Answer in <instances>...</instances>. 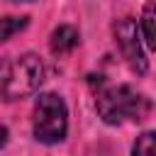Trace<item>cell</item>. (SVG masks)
<instances>
[{
  "instance_id": "1",
  "label": "cell",
  "mask_w": 156,
  "mask_h": 156,
  "mask_svg": "<svg viewBox=\"0 0 156 156\" xmlns=\"http://www.w3.org/2000/svg\"><path fill=\"white\" fill-rule=\"evenodd\" d=\"M44 83V63L37 54H22L2 71V98L17 100L32 95Z\"/></svg>"
},
{
  "instance_id": "2",
  "label": "cell",
  "mask_w": 156,
  "mask_h": 156,
  "mask_svg": "<svg viewBox=\"0 0 156 156\" xmlns=\"http://www.w3.org/2000/svg\"><path fill=\"white\" fill-rule=\"evenodd\" d=\"M98 112L107 124H119L124 119H144L149 112V102L144 95L132 90L129 85L107 88L98 95Z\"/></svg>"
},
{
  "instance_id": "3",
  "label": "cell",
  "mask_w": 156,
  "mask_h": 156,
  "mask_svg": "<svg viewBox=\"0 0 156 156\" xmlns=\"http://www.w3.org/2000/svg\"><path fill=\"white\" fill-rule=\"evenodd\" d=\"M66 127H68L66 102L54 93L39 95L34 105V136L44 144H56L66 136Z\"/></svg>"
},
{
  "instance_id": "4",
  "label": "cell",
  "mask_w": 156,
  "mask_h": 156,
  "mask_svg": "<svg viewBox=\"0 0 156 156\" xmlns=\"http://www.w3.org/2000/svg\"><path fill=\"white\" fill-rule=\"evenodd\" d=\"M115 39H117V46H119L124 61L129 63V68L136 73H144L146 71V56H144V49L139 41L136 22L132 17H124L115 24Z\"/></svg>"
},
{
  "instance_id": "5",
  "label": "cell",
  "mask_w": 156,
  "mask_h": 156,
  "mask_svg": "<svg viewBox=\"0 0 156 156\" xmlns=\"http://www.w3.org/2000/svg\"><path fill=\"white\" fill-rule=\"evenodd\" d=\"M78 46V32L71 24H61L58 29H54L51 34V51L56 56H66Z\"/></svg>"
},
{
  "instance_id": "6",
  "label": "cell",
  "mask_w": 156,
  "mask_h": 156,
  "mask_svg": "<svg viewBox=\"0 0 156 156\" xmlns=\"http://www.w3.org/2000/svg\"><path fill=\"white\" fill-rule=\"evenodd\" d=\"M141 32H144V39L151 49H156V0L146 2L144 5V12H141Z\"/></svg>"
},
{
  "instance_id": "7",
  "label": "cell",
  "mask_w": 156,
  "mask_h": 156,
  "mask_svg": "<svg viewBox=\"0 0 156 156\" xmlns=\"http://www.w3.org/2000/svg\"><path fill=\"white\" fill-rule=\"evenodd\" d=\"M134 154H156V132H144L134 146H132Z\"/></svg>"
},
{
  "instance_id": "8",
  "label": "cell",
  "mask_w": 156,
  "mask_h": 156,
  "mask_svg": "<svg viewBox=\"0 0 156 156\" xmlns=\"http://www.w3.org/2000/svg\"><path fill=\"white\" fill-rule=\"evenodd\" d=\"M27 24V17H5L2 20V39H10L15 32H20Z\"/></svg>"
},
{
  "instance_id": "9",
  "label": "cell",
  "mask_w": 156,
  "mask_h": 156,
  "mask_svg": "<svg viewBox=\"0 0 156 156\" xmlns=\"http://www.w3.org/2000/svg\"><path fill=\"white\" fill-rule=\"evenodd\" d=\"M12 2H29V0H12Z\"/></svg>"
}]
</instances>
